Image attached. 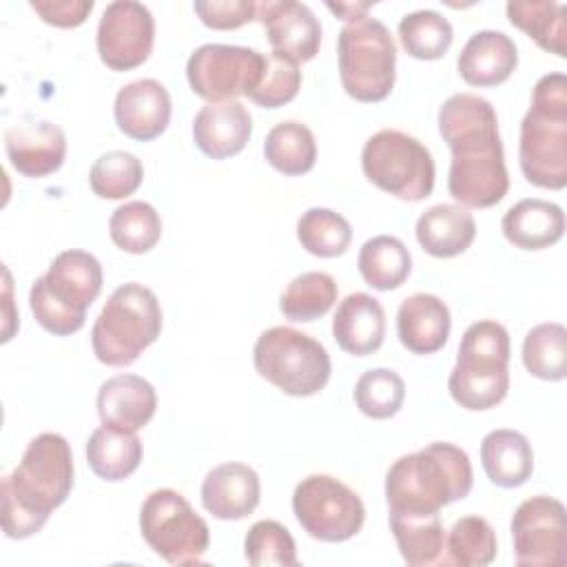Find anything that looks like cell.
I'll use <instances>...</instances> for the list:
<instances>
[{"mask_svg": "<svg viewBox=\"0 0 567 567\" xmlns=\"http://www.w3.org/2000/svg\"><path fill=\"white\" fill-rule=\"evenodd\" d=\"M4 151L11 166L24 177H47L66 157V135L47 120H22L4 131Z\"/></svg>", "mask_w": 567, "mask_h": 567, "instance_id": "obj_17", "label": "cell"}, {"mask_svg": "<svg viewBox=\"0 0 567 567\" xmlns=\"http://www.w3.org/2000/svg\"><path fill=\"white\" fill-rule=\"evenodd\" d=\"M326 7L341 20L352 22L368 16V9L372 7V2H326Z\"/></svg>", "mask_w": 567, "mask_h": 567, "instance_id": "obj_45", "label": "cell"}, {"mask_svg": "<svg viewBox=\"0 0 567 567\" xmlns=\"http://www.w3.org/2000/svg\"><path fill=\"white\" fill-rule=\"evenodd\" d=\"M261 496L259 474L246 463H221L202 483V505L219 520H239L255 512Z\"/></svg>", "mask_w": 567, "mask_h": 567, "instance_id": "obj_19", "label": "cell"}, {"mask_svg": "<svg viewBox=\"0 0 567 567\" xmlns=\"http://www.w3.org/2000/svg\"><path fill=\"white\" fill-rule=\"evenodd\" d=\"M509 332L494 319L467 326L447 379L450 396L465 410L496 408L509 390Z\"/></svg>", "mask_w": 567, "mask_h": 567, "instance_id": "obj_6", "label": "cell"}, {"mask_svg": "<svg viewBox=\"0 0 567 567\" xmlns=\"http://www.w3.org/2000/svg\"><path fill=\"white\" fill-rule=\"evenodd\" d=\"M416 241L432 257H456L465 252L476 237L472 213L458 204L430 206L414 226Z\"/></svg>", "mask_w": 567, "mask_h": 567, "instance_id": "obj_26", "label": "cell"}, {"mask_svg": "<svg viewBox=\"0 0 567 567\" xmlns=\"http://www.w3.org/2000/svg\"><path fill=\"white\" fill-rule=\"evenodd\" d=\"M29 7L47 22L60 29L80 27L93 11V0H31Z\"/></svg>", "mask_w": 567, "mask_h": 567, "instance_id": "obj_44", "label": "cell"}, {"mask_svg": "<svg viewBox=\"0 0 567 567\" xmlns=\"http://www.w3.org/2000/svg\"><path fill=\"white\" fill-rule=\"evenodd\" d=\"M162 332V308L155 292L137 281L111 292L91 328L93 354L111 368L131 365Z\"/></svg>", "mask_w": 567, "mask_h": 567, "instance_id": "obj_7", "label": "cell"}, {"mask_svg": "<svg viewBox=\"0 0 567 567\" xmlns=\"http://www.w3.org/2000/svg\"><path fill=\"white\" fill-rule=\"evenodd\" d=\"M399 40L408 55L416 60H439L447 53L454 31L450 20L439 11L419 9L401 18Z\"/></svg>", "mask_w": 567, "mask_h": 567, "instance_id": "obj_36", "label": "cell"}, {"mask_svg": "<svg viewBox=\"0 0 567 567\" xmlns=\"http://www.w3.org/2000/svg\"><path fill=\"white\" fill-rule=\"evenodd\" d=\"M142 441L133 430L102 423L86 441V461L95 476L104 481L128 478L142 461Z\"/></svg>", "mask_w": 567, "mask_h": 567, "instance_id": "obj_28", "label": "cell"}, {"mask_svg": "<svg viewBox=\"0 0 567 567\" xmlns=\"http://www.w3.org/2000/svg\"><path fill=\"white\" fill-rule=\"evenodd\" d=\"M390 529L403 560L410 567H430L443 563L445 529L439 514H392Z\"/></svg>", "mask_w": 567, "mask_h": 567, "instance_id": "obj_30", "label": "cell"}, {"mask_svg": "<svg viewBox=\"0 0 567 567\" xmlns=\"http://www.w3.org/2000/svg\"><path fill=\"white\" fill-rule=\"evenodd\" d=\"M501 230L516 248L543 250L563 237L565 213L554 202L527 197L507 208L501 219Z\"/></svg>", "mask_w": 567, "mask_h": 567, "instance_id": "obj_25", "label": "cell"}, {"mask_svg": "<svg viewBox=\"0 0 567 567\" xmlns=\"http://www.w3.org/2000/svg\"><path fill=\"white\" fill-rule=\"evenodd\" d=\"M73 487V454L62 434L42 432L29 441L18 467L2 476V529L20 540L38 534Z\"/></svg>", "mask_w": 567, "mask_h": 567, "instance_id": "obj_2", "label": "cell"}, {"mask_svg": "<svg viewBox=\"0 0 567 567\" xmlns=\"http://www.w3.org/2000/svg\"><path fill=\"white\" fill-rule=\"evenodd\" d=\"M109 235L120 250L144 255L162 237L159 213L148 202H126L113 210L109 219Z\"/></svg>", "mask_w": 567, "mask_h": 567, "instance_id": "obj_35", "label": "cell"}, {"mask_svg": "<svg viewBox=\"0 0 567 567\" xmlns=\"http://www.w3.org/2000/svg\"><path fill=\"white\" fill-rule=\"evenodd\" d=\"M102 264L95 255L78 248L62 250L29 290L35 321L58 337L78 332L102 290Z\"/></svg>", "mask_w": 567, "mask_h": 567, "instance_id": "obj_5", "label": "cell"}, {"mask_svg": "<svg viewBox=\"0 0 567 567\" xmlns=\"http://www.w3.org/2000/svg\"><path fill=\"white\" fill-rule=\"evenodd\" d=\"M299 86H301L299 64L284 53L270 51L266 55L264 75L248 97L261 109H279L297 97Z\"/></svg>", "mask_w": 567, "mask_h": 567, "instance_id": "obj_42", "label": "cell"}, {"mask_svg": "<svg viewBox=\"0 0 567 567\" xmlns=\"http://www.w3.org/2000/svg\"><path fill=\"white\" fill-rule=\"evenodd\" d=\"M195 13L208 29L228 31L257 20V2L252 0H197Z\"/></svg>", "mask_w": 567, "mask_h": 567, "instance_id": "obj_43", "label": "cell"}, {"mask_svg": "<svg viewBox=\"0 0 567 567\" xmlns=\"http://www.w3.org/2000/svg\"><path fill=\"white\" fill-rule=\"evenodd\" d=\"M297 239L315 257H339L352 241V228L343 215L330 208H308L297 221Z\"/></svg>", "mask_w": 567, "mask_h": 567, "instance_id": "obj_37", "label": "cell"}, {"mask_svg": "<svg viewBox=\"0 0 567 567\" xmlns=\"http://www.w3.org/2000/svg\"><path fill=\"white\" fill-rule=\"evenodd\" d=\"M144 179L142 162L128 151H109L100 155L91 171V190L102 199H122L133 195Z\"/></svg>", "mask_w": 567, "mask_h": 567, "instance_id": "obj_39", "label": "cell"}, {"mask_svg": "<svg viewBox=\"0 0 567 567\" xmlns=\"http://www.w3.org/2000/svg\"><path fill=\"white\" fill-rule=\"evenodd\" d=\"M252 363L261 379L290 396L321 392L332 370L323 343L290 326L264 330L255 341Z\"/></svg>", "mask_w": 567, "mask_h": 567, "instance_id": "obj_9", "label": "cell"}, {"mask_svg": "<svg viewBox=\"0 0 567 567\" xmlns=\"http://www.w3.org/2000/svg\"><path fill=\"white\" fill-rule=\"evenodd\" d=\"M244 554L252 567H295L297 565V547L288 527L279 520L266 518L257 520L246 538Z\"/></svg>", "mask_w": 567, "mask_h": 567, "instance_id": "obj_41", "label": "cell"}, {"mask_svg": "<svg viewBox=\"0 0 567 567\" xmlns=\"http://www.w3.org/2000/svg\"><path fill=\"white\" fill-rule=\"evenodd\" d=\"M361 168L374 186L405 202H421L434 188L432 153L423 142L396 128H381L368 137Z\"/></svg>", "mask_w": 567, "mask_h": 567, "instance_id": "obj_10", "label": "cell"}, {"mask_svg": "<svg viewBox=\"0 0 567 567\" xmlns=\"http://www.w3.org/2000/svg\"><path fill=\"white\" fill-rule=\"evenodd\" d=\"M171 111L173 104L166 86L153 78L128 82L117 91L113 102L117 128L137 142L162 135L171 122Z\"/></svg>", "mask_w": 567, "mask_h": 567, "instance_id": "obj_18", "label": "cell"}, {"mask_svg": "<svg viewBox=\"0 0 567 567\" xmlns=\"http://www.w3.org/2000/svg\"><path fill=\"white\" fill-rule=\"evenodd\" d=\"M250 133L252 117L237 100L206 104L193 120V140L197 148L213 159L237 155L248 144Z\"/></svg>", "mask_w": 567, "mask_h": 567, "instance_id": "obj_20", "label": "cell"}, {"mask_svg": "<svg viewBox=\"0 0 567 567\" xmlns=\"http://www.w3.org/2000/svg\"><path fill=\"white\" fill-rule=\"evenodd\" d=\"M140 532L148 547L175 567L199 565L210 545L208 523L184 494L171 487L146 496L140 509Z\"/></svg>", "mask_w": 567, "mask_h": 567, "instance_id": "obj_11", "label": "cell"}, {"mask_svg": "<svg viewBox=\"0 0 567 567\" xmlns=\"http://www.w3.org/2000/svg\"><path fill=\"white\" fill-rule=\"evenodd\" d=\"M514 27L525 31L540 49L567 58V7L554 0H512L505 7Z\"/></svg>", "mask_w": 567, "mask_h": 567, "instance_id": "obj_29", "label": "cell"}, {"mask_svg": "<svg viewBox=\"0 0 567 567\" xmlns=\"http://www.w3.org/2000/svg\"><path fill=\"white\" fill-rule=\"evenodd\" d=\"M357 266L368 286L377 290H394L410 277L412 257L399 237L377 235L361 246Z\"/></svg>", "mask_w": 567, "mask_h": 567, "instance_id": "obj_31", "label": "cell"}, {"mask_svg": "<svg viewBox=\"0 0 567 567\" xmlns=\"http://www.w3.org/2000/svg\"><path fill=\"white\" fill-rule=\"evenodd\" d=\"M155 40V20L146 4L135 0L109 2L97 22V53L111 71H131L148 60Z\"/></svg>", "mask_w": 567, "mask_h": 567, "instance_id": "obj_15", "label": "cell"}, {"mask_svg": "<svg viewBox=\"0 0 567 567\" xmlns=\"http://www.w3.org/2000/svg\"><path fill=\"white\" fill-rule=\"evenodd\" d=\"M337 281L321 270L301 272L279 297V310L290 321H315L323 317L337 301Z\"/></svg>", "mask_w": 567, "mask_h": 567, "instance_id": "obj_33", "label": "cell"}, {"mask_svg": "<svg viewBox=\"0 0 567 567\" xmlns=\"http://www.w3.org/2000/svg\"><path fill=\"white\" fill-rule=\"evenodd\" d=\"M439 133L452 151L447 190L463 208H489L509 188L498 117L481 95L456 93L439 109Z\"/></svg>", "mask_w": 567, "mask_h": 567, "instance_id": "obj_1", "label": "cell"}, {"mask_svg": "<svg viewBox=\"0 0 567 567\" xmlns=\"http://www.w3.org/2000/svg\"><path fill=\"white\" fill-rule=\"evenodd\" d=\"M266 69V55L239 44H202L186 62V78L195 95L208 104L250 95Z\"/></svg>", "mask_w": 567, "mask_h": 567, "instance_id": "obj_13", "label": "cell"}, {"mask_svg": "<svg viewBox=\"0 0 567 567\" xmlns=\"http://www.w3.org/2000/svg\"><path fill=\"white\" fill-rule=\"evenodd\" d=\"M450 328V308L436 295L414 292L399 306L396 334L403 348L414 354L439 352L447 343Z\"/></svg>", "mask_w": 567, "mask_h": 567, "instance_id": "obj_21", "label": "cell"}, {"mask_svg": "<svg viewBox=\"0 0 567 567\" xmlns=\"http://www.w3.org/2000/svg\"><path fill=\"white\" fill-rule=\"evenodd\" d=\"M257 20L264 24L272 51L308 62L321 47V22L312 9L297 0H264L257 4Z\"/></svg>", "mask_w": 567, "mask_h": 567, "instance_id": "obj_16", "label": "cell"}, {"mask_svg": "<svg viewBox=\"0 0 567 567\" xmlns=\"http://www.w3.org/2000/svg\"><path fill=\"white\" fill-rule=\"evenodd\" d=\"M518 162L534 186H567V78L547 73L534 84L532 106L520 122Z\"/></svg>", "mask_w": 567, "mask_h": 567, "instance_id": "obj_4", "label": "cell"}, {"mask_svg": "<svg viewBox=\"0 0 567 567\" xmlns=\"http://www.w3.org/2000/svg\"><path fill=\"white\" fill-rule=\"evenodd\" d=\"M481 463L487 478L498 487H518L534 472V450L516 430H492L481 441Z\"/></svg>", "mask_w": 567, "mask_h": 567, "instance_id": "obj_27", "label": "cell"}, {"mask_svg": "<svg viewBox=\"0 0 567 567\" xmlns=\"http://www.w3.org/2000/svg\"><path fill=\"white\" fill-rule=\"evenodd\" d=\"M292 512L303 532L323 543L357 536L365 520L363 501L330 474H310L292 492Z\"/></svg>", "mask_w": 567, "mask_h": 567, "instance_id": "obj_12", "label": "cell"}, {"mask_svg": "<svg viewBox=\"0 0 567 567\" xmlns=\"http://www.w3.org/2000/svg\"><path fill=\"white\" fill-rule=\"evenodd\" d=\"M518 64V49L509 35L494 29L476 31L458 53L461 78L472 86H496Z\"/></svg>", "mask_w": 567, "mask_h": 567, "instance_id": "obj_23", "label": "cell"}, {"mask_svg": "<svg viewBox=\"0 0 567 567\" xmlns=\"http://www.w3.org/2000/svg\"><path fill=\"white\" fill-rule=\"evenodd\" d=\"M155 388L140 374H115L97 390V414L102 423L142 430L155 414Z\"/></svg>", "mask_w": 567, "mask_h": 567, "instance_id": "obj_24", "label": "cell"}, {"mask_svg": "<svg viewBox=\"0 0 567 567\" xmlns=\"http://www.w3.org/2000/svg\"><path fill=\"white\" fill-rule=\"evenodd\" d=\"M472 463L465 450L436 441L399 456L385 474V501L392 514H439L472 489Z\"/></svg>", "mask_w": 567, "mask_h": 567, "instance_id": "obj_3", "label": "cell"}, {"mask_svg": "<svg viewBox=\"0 0 567 567\" xmlns=\"http://www.w3.org/2000/svg\"><path fill=\"white\" fill-rule=\"evenodd\" d=\"M514 560L520 567H563L567 563L565 505L551 496L525 498L512 516Z\"/></svg>", "mask_w": 567, "mask_h": 567, "instance_id": "obj_14", "label": "cell"}, {"mask_svg": "<svg viewBox=\"0 0 567 567\" xmlns=\"http://www.w3.org/2000/svg\"><path fill=\"white\" fill-rule=\"evenodd\" d=\"M339 78L357 102H381L396 78V44L388 27L370 16L346 22L337 38Z\"/></svg>", "mask_w": 567, "mask_h": 567, "instance_id": "obj_8", "label": "cell"}, {"mask_svg": "<svg viewBox=\"0 0 567 567\" xmlns=\"http://www.w3.org/2000/svg\"><path fill=\"white\" fill-rule=\"evenodd\" d=\"M496 534L483 516L458 518L445 536L447 565L458 567H485L496 558Z\"/></svg>", "mask_w": 567, "mask_h": 567, "instance_id": "obj_38", "label": "cell"}, {"mask_svg": "<svg viewBox=\"0 0 567 567\" xmlns=\"http://www.w3.org/2000/svg\"><path fill=\"white\" fill-rule=\"evenodd\" d=\"M523 363L543 381H563L567 377V328L558 321L534 326L523 341Z\"/></svg>", "mask_w": 567, "mask_h": 567, "instance_id": "obj_34", "label": "cell"}, {"mask_svg": "<svg viewBox=\"0 0 567 567\" xmlns=\"http://www.w3.org/2000/svg\"><path fill=\"white\" fill-rule=\"evenodd\" d=\"M405 399L403 379L390 368H372L354 383V403L370 419L394 416Z\"/></svg>", "mask_w": 567, "mask_h": 567, "instance_id": "obj_40", "label": "cell"}, {"mask_svg": "<svg viewBox=\"0 0 567 567\" xmlns=\"http://www.w3.org/2000/svg\"><path fill=\"white\" fill-rule=\"evenodd\" d=\"M266 162L284 175H303L317 162V142L312 131L297 122L286 120L275 124L264 142Z\"/></svg>", "mask_w": 567, "mask_h": 567, "instance_id": "obj_32", "label": "cell"}, {"mask_svg": "<svg viewBox=\"0 0 567 567\" xmlns=\"http://www.w3.org/2000/svg\"><path fill=\"white\" fill-rule=\"evenodd\" d=\"M332 337L337 346L354 357H368L383 346L385 310L368 292L348 295L334 312Z\"/></svg>", "mask_w": 567, "mask_h": 567, "instance_id": "obj_22", "label": "cell"}]
</instances>
